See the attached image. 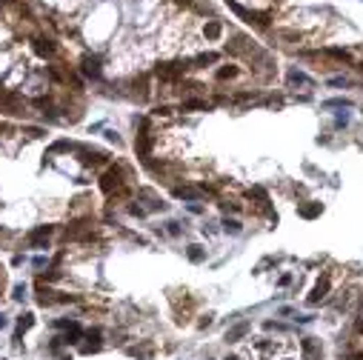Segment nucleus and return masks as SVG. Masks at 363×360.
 Instances as JSON below:
<instances>
[{"mask_svg": "<svg viewBox=\"0 0 363 360\" xmlns=\"http://www.w3.org/2000/svg\"><path fill=\"white\" fill-rule=\"evenodd\" d=\"M123 177H126L123 169H120V166H112V169H106V172H103L100 189L106 192V195H115L117 189H123Z\"/></svg>", "mask_w": 363, "mask_h": 360, "instance_id": "f257e3e1", "label": "nucleus"}, {"mask_svg": "<svg viewBox=\"0 0 363 360\" xmlns=\"http://www.w3.org/2000/svg\"><path fill=\"white\" fill-rule=\"evenodd\" d=\"M23 109V94L15 92V89H6V92H0V112L3 115H17Z\"/></svg>", "mask_w": 363, "mask_h": 360, "instance_id": "f03ea898", "label": "nucleus"}, {"mask_svg": "<svg viewBox=\"0 0 363 360\" xmlns=\"http://www.w3.org/2000/svg\"><path fill=\"white\" fill-rule=\"evenodd\" d=\"M32 46H35V52L40 58H55V55H58V43L46 35H35L32 37Z\"/></svg>", "mask_w": 363, "mask_h": 360, "instance_id": "7ed1b4c3", "label": "nucleus"}, {"mask_svg": "<svg viewBox=\"0 0 363 360\" xmlns=\"http://www.w3.org/2000/svg\"><path fill=\"white\" fill-rule=\"evenodd\" d=\"M49 238H51V226H37V229H32L26 235V243L35 246V249H43L49 243Z\"/></svg>", "mask_w": 363, "mask_h": 360, "instance_id": "20e7f679", "label": "nucleus"}, {"mask_svg": "<svg viewBox=\"0 0 363 360\" xmlns=\"http://www.w3.org/2000/svg\"><path fill=\"white\" fill-rule=\"evenodd\" d=\"M80 72L86 74V78H92V80H100V60L95 58V55H86V58L80 60Z\"/></svg>", "mask_w": 363, "mask_h": 360, "instance_id": "39448f33", "label": "nucleus"}, {"mask_svg": "<svg viewBox=\"0 0 363 360\" xmlns=\"http://www.w3.org/2000/svg\"><path fill=\"white\" fill-rule=\"evenodd\" d=\"M32 326H35V315H32V312H26V315H20V317H17V331H15V340L20 338V335H23L26 329H32Z\"/></svg>", "mask_w": 363, "mask_h": 360, "instance_id": "423d86ee", "label": "nucleus"}, {"mask_svg": "<svg viewBox=\"0 0 363 360\" xmlns=\"http://www.w3.org/2000/svg\"><path fill=\"white\" fill-rule=\"evenodd\" d=\"M203 35H206V40H218V37L223 35V26H220L218 20H209V23H206V29H203Z\"/></svg>", "mask_w": 363, "mask_h": 360, "instance_id": "0eeeda50", "label": "nucleus"}, {"mask_svg": "<svg viewBox=\"0 0 363 360\" xmlns=\"http://www.w3.org/2000/svg\"><path fill=\"white\" fill-rule=\"evenodd\" d=\"M174 197H180V200H197V197H200V189H189V186L174 189Z\"/></svg>", "mask_w": 363, "mask_h": 360, "instance_id": "6e6552de", "label": "nucleus"}, {"mask_svg": "<svg viewBox=\"0 0 363 360\" xmlns=\"http://www.w3.org/2000/svg\"><path fill=\"white\" fill-rule=\"evenodd\" d=\"M246 331H249V323H238L235 329L226 331V340H232V343H235V340H240L243 335H246Z\"/></svg>", "mask_w": 363, "mask_h": 360, "instance_id": "1a4fd4ad", "label": "nucleus"}, {"mask_svg": "<svg viewBox=\"0 0 363 360\" xmlns=\"http://www.w3.org/2000/svg\"><path fill=\"white\" fill-rule=\"evenodd\" d=\"M229 78H238V66H220L218 69V80H229Z\"/></svg>", "mask_w": 363, "mask_h": 360, "instance_id": "9d476101", "label": "nucleus"}, {"mask_svg": "<svg viewBox=\"0 0 363 360\" xmlns=\"http://www.w3.org/2000/svg\"><path fill=\"white\" fill-rule=\"evenodd\" d=\"M189 260H192V263H200V260H206L203 246H189Z\"/></svg>", "mask_w": 363, "mask_h": 360, "instance_id": "9b49d317", "label": "nucleus"}, {"mask_svg": "<svg viewBox=\"0 0 363 360\" xmlns=\"http://www.w3.org/2000/svg\"><path fill=\"white\" fill-rule=\"evenodd\" d=\"M215 60H218V55H215V52H206V55H200L195 63H197V66H206V63H215Z\"/></svg>", "mask_w": 363, "mask_h": 360, "instance_id": "f8f14e48", "label": "nucleus"}, {"mask_svg": "<svg viewBox=\"0 0 363 360\" xmlns=\"http://www.w3.org/2000/svg\"><path fill=\"white\" fill-rule=\"evenodd\" d=\"M223 229L232 232V235H238V232H240V223H238V220H229V217H226V220H223Z\"/></svg>", "mask_w": 363, "mask_h": 360, "instance_id": "ddd939ff", "label": "nucleus"}, {"mask_svg": "<svg viewBox=\"0 0 363 360\" xmlns=\"http://www.w3.org/2000/svg\"><path fill=\"white\" fill-rule=\"evenodd\" d=\"M89 338H92V340H97V338H100V331H92V335H89ZM97 346H100V343H89V346H83V352H97Z\"/></svg>", "mask_w": 363, "mask_h": 360, "instance_id": "4468645a", "label": "nucleus"}, {"mask_svg": "<svg viewBox=\"0 0 363 360\" xmlns=\"http://www.w3.org/2000/svg\"><path fill=\"white\" fill-rule=\"evenodd\" d=\"M320 212V206H303V209H300V215L303 217H315Z\"/></svg>", "mask_w": 363, "mask_h": 360, "instance_id": "2eb2a0df", "label": "nucleus"}, {"mask_svg": "<svg viewBox=\"0 0 363 360\" xmlns=\"http://www.w3.org/2000/svg\"><path fill=\"white\" fill-rule=\"evenodd\" d=\"M183 109H206L203 100H183Z\"/></svg>", "mask_w": 363, "mask_h": 360, "instance_id": "dca6fc26", "label": "nucleus"}, {"mask_svg": "<svg viewBox=\"0 0 363 360\" xmlns=\"http://www.w3.org/2000/svg\"><path fill=\"white\" fill-rule=\"evenodd\" d=\"M289 80H292V83H309V80H306V74H300V72H292Z\"/></svg>", "mask_w": 363, "mask_h": 360, "instance_id": "f3484780", "label": "nucleus"}, {"mask_svg": "<svg viewBox=\"0 0 363 360\" xmlns=\"http://www.w3.org/2000/svg\"><path fill=\"white\" fill-rule=\"evenodd\" d=\"M166 226H169L166 232L172 235V238H177V235H180V223H174V220H172V223H166Z\"/></svg>", "mask_w": 363, "mask_h": 360, "instance_id": "a211bd4d", "label": "nucleus"}, {"mask_svg": "<svg viewBox=\"0 0 363 360\" xmlns=\"http://www.w3.org/2000/svg\"><path fill=\"white\" fill-rule=\"evenodd\" d=\"M12 297H15V300H23V297H26V286H23V283H20V286H15V295H12Z\"/></svg>", "mask_w": 363, "mask_h": 360, "instance_id": "6ab92c4d", "label": "nucleus"}, {"mask_svg": "<svg viewBox=\"0 0 363 360\" xmlns=\"http://www.w3.org/2000/svg\"><path fill=\"white\" fill-rule=\"evenodd\" d=\"M129 215H135V217H143V215H146V209H140V206H129Z\"/></svg>", "mask_w": 363, "mask_h": 360, "instance_id": "aec40b11", "label": "nucleus"}, {"mask_svg": "<svg viewBox=\"0 0 363 360\" xmlns=\"http://www.w3.org/2000/svg\"><path fill=\"white\" fill-rule=\"evenodd\" d=\"M326 106H349V100H341V97H338V100H329Z\"/></svg>", "mask_w": 363, "mask_h": 360, "instance_id": "412c9836", "label": "nucleus"}, {"mask_svg": "<svg viewBox=\"0 0 363 360\" xmlns=\"http://www.w3.org/2000/svg\"><path fill=\"white\" fill-rule=\"evenodd\" d=\"M174 3H180V6H192L195 0H174Z\"/></svg>", "mask_w": 363, "mask_h": 360, "instance_id": "4be33fe9", "label": "nucleus"}, {"mask_svg": "<svg viewBox=\"0 0 363 360\" xmlns=\"http://www.w3.org/2000/svg\"><path fill=\"white\" fill-rule=\"evenodd\" d=\"M6 286V274H3V269H0V289Z\"/></svg>", "mask_w": 363, "mask_h": 360, "instance_id": "5701e85b", "label": "nucleus"}, {"mask_svg": "<svg viewBox=\"0 0 363 360\" xmlns=\"http://www.w3.org/2000/svg\"><path fill=\"white\" fill-rule=\"evenodd\" d=\"M6 323H9V320H6L3 315H0V329H6Z\"/></svg>", "mask_w": 363, "mask_h": 360, "instance_id": "b1692460", "label": "nucleus"}, {"mask_svg": "<svg viewBox=\"0 0 363 360\" xmlns=\"http://www.w3.org/2000/svg\"><path fill=\"white\" fill-rule=\"evenodd\" d=\"M3 3H12V0H3Z\"/></svg>", "mask_w": 363, "mask_h": 360, "instance_id": "393cba45", "label": "nucleus"}]
</instances>
